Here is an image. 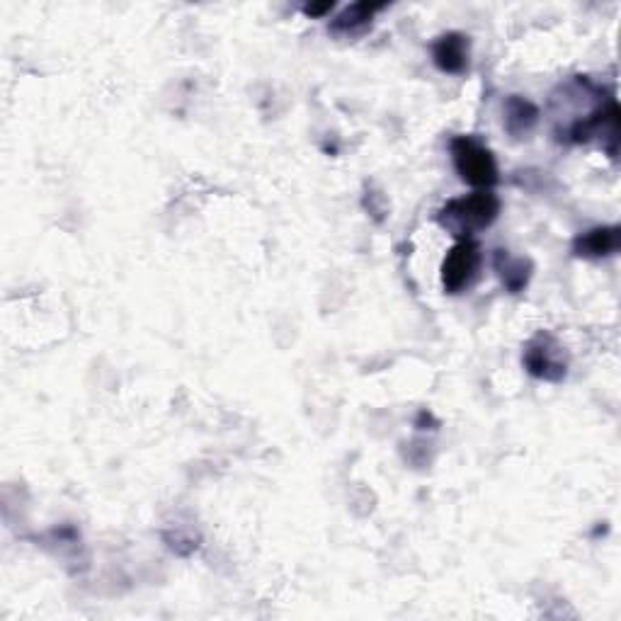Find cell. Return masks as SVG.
Instances as JSON below:
<instances>
[{
    "label": "cell",
    "instance_id": "6da1fadb",
    "mask_svg": "<svg viewBox=\"0 0 621 621\" xmlns=\"http://www.w3.org/2000/svg\"><path fill=\"white\" fill-rule=\"evenodd\" d=\"M500 214V199L491 190H478L474 195L452 199L440 209L437 221L459 241L471 238L474 233L488 229Z\"/></svg>",
    "mask_w": 621,
    "mask_h": 621
},
{
    "label": "cell",
    "instance_id": "5b68a950",
    "mask_svg": "<svg viewBox=\"0 0 621 621\" xmlns=\"http://www.w3.org/2000/svg\"><path fill=\"white\" fill-rule=\"evenodd\" d=\"M432 59L442 73H464L469 68V37L447 32L432 44Z\"/></svg>",
    "mask_w": 621,
    "mask_h": 621
},
{
    "label": "cell",
    "instance_id": "9c48e42d",
    "mask_svg": "<svg viewBox=\"0 0 621 621\" xmlns=\"http://www.w3.org/2000/svg\"><path fill=\"white\" fill-rule=\"evenodd\" d=\"M381 8H384V3H367V0L350 5V8H345L343 13L335 17L330 30L335 34H352L362 30V27H367L369 22H372V17L379 13Z\"/></svg>",
    "mask_w": 621,
    "mask_h": 621
},
{
    "label": "cell",
    "instance_id": "7a4b0ae2",
    "mask_svg": "<svg viewBox=\"0 0 621 621\" xmlns=\"http://www.w3.org/2000/svg\"><path fill=\"white\" fill-rule=\"evenodd\" d=\"M449 148H452V161L461 180L469 182L476 190H491L493 185H498V163L491 148L471 136H457Z\"/></svg>",
    "mask_w": 621,
    "mask_h": 621
},
{
    "label": "cell",
    "instance_id": "52a82bcc",
    "mask_svg": "<svg viewBox=\"0 0 621 621\" xmlns=\"http://www.w3.org/2000/svg\"><path fill=\"white\" fill-rule=\"evenodd\" d=\"M495 270H498L500 282L505 284V289L510 294H520L527 289L529 279H532V260L527 258H515L510 250H495V258H493Z\"/></svg>",
    "mask_w": 621,
    "mask_h": 621
},
{
    "label": "cell",
    "instance_id": "30bf717a",
    "mask_svg": "<svg viewBox=\"0 0 621 621\" xmlns=\"http://www.w3.org/2000/svg\"><path fill=\"white\" fill-rule=\"evenodd\" d=\"M335 5L333 3H321V5H306L304 8V13L306 15H311V17H318V15H326V13H330V10H333Z\"/></svg>",
    "mask_w": 621,
    "mask_h": 621
},
{
    "label": "cell",
    "instance_id": "3957f363",
    "mask_svg": "<svg viewBox=\"0 0 621 621\" xmlns=\"http://www.w3.org/2000/svg\"><path fill=\"white\" fill-rule=\"evenodd\" d=\"M481 246L474 238H464L442 260V287L447 294H464L474 287L481 270Z\"/></svg>",
    "mask_w": 621,
    "mask_h": 621
},
{
    "label": "cell",
    "instance_id": "277c9868",
    "mask_svg": "<svg viewBox=\"0 0 621 621\" xmlns=\"http://www.w3.org/2000/svg\"><path fill=\"white\" fill-rule=\"evenodd\" d=\"M522 362L529 374L537 376V379L551 381V384L563 381L568 374V360L563 345L549 333H539L537 338L529 340L527 347H524Z\"/></svg>",
    "mask_w": 621,
    "mask_h": 621
},
{
    "label": "cell",
    "instance_id": "8992f818",
    "mask_svg": "<svg viewBox=\"0 0 621 621\" xmlns=\"http://www.w3.org/2000/svg\"><path fill=\"white\" fill-rule=\"evenodd\" d=\"M621 231L619 226H597L583 236L575 238L573 250L580 258H607L619 250Z\"/></svg>",
    "mask_w": 621,
    "mask_h": 621
},
{
    "label": "cell",
    "instance_id": "ba28073f",
    "mask_svg": "<svg viewBox=\"0 0 621 621\" xmlns=\"http://www.w3.org/2000/svg\"><path fill=\"white\" fill-rule=\"evenodd\" d=\"M539 122V110L534 102L520 98V95H510L505 102V129L512 136L529 134L534 129V124Z\"/></svg>",
    "mask_w": 621,
    "mask_h": 621
}]
</instances>
